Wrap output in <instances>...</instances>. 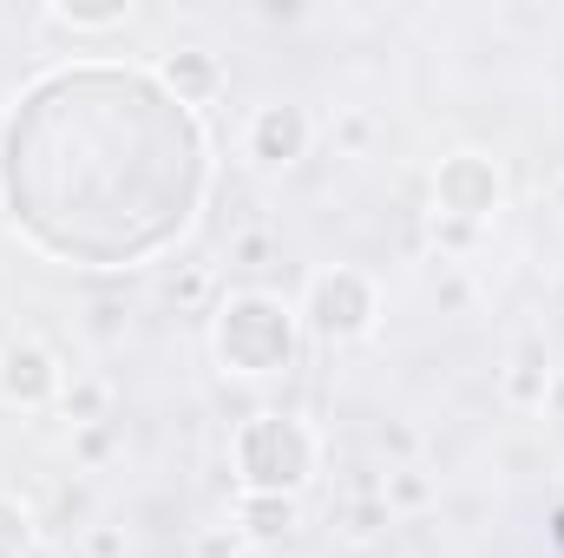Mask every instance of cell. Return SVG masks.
Returning a JSON list of instances; mask_svg holds the SVG:
<instances>
[{"mask_svg": "<svg viewBox=\"0 0 564 558\" xmlns=\"http://www.w3.org/2000/svg\"><path fill=\"white\" fill-rule=\"evenodd\" d=\"M295 500L289 493H243L237 500V533L243 539H257V546H276V539H289L295 533Z\"/></svg>", "mask_w": 564, "mask_h": 558, "instance_id": "obj_9", "label": "cell"}, {"mask_svg": "<svg viewBox=\"0 0 564 558\" xmlns=\"http://www.w3.org/2000/svg\"><path fill=\"white\" fill-rule=\"evenodd\" d=\"M499 197H506V184H499V164H492L486 151H453V158L433 171V204H440V224L473 230V224H486V217L499 211Z\"/></svg>", "mask_w": 564, "mask_h": 558, "instance_id": "obj_4", "label": "cell"}, {"mask_svg": "<svg viewBox=\"0 0 564 558\" xmlns=\"http://www.w3.org/2000/svg\"><path fill=\"white\" fill-rule=\"evenodd\" d=\"M158 79H164V93H171V99H184L191 112H197L204 99H217V86H224L217 60H210V53H197V46H177V53H164Z\"/></svg>", "mask_w": 564, "mask_h": 558, "instance_id": "obj_8", "label": "cell"}, {"mask_svg": "<svg viewBox=\"0 0 564 558\" xmlns=\"http://www.w3.org/2000/svg\"><path fill=\"white\" fill-rule=\"evenodd\" d=\"M388 493H394L401 506H421V500H426V480H414V473H394V480H388Z\"/></svg>", "mask_w": 564, "mask_h": 558, "instance_id": "obj_16", "label": "cell"}, {"mask_svg": "<svg viewBox=\"0 0 564 558\" xmlns=\"http://www.w3.org/2000/svg\"><path fill=\"white\" fill-rule=\"evenodd\" d=\"M552 539H558V546H564V506H558V513H552Z\"/></svg>", "mask_w": 564, "mask_h": 558, "instance_id": "obj_18", "label": "cell"}, {"mask_svg": "<svg viewBox=\"0 0 564 558\" xmlns=\"http://www.w3.org/2000/svg\"><path fill=\"white\" fill-rule=\"evenodd\" d=\"M308 139H315V126H308V112L302 106H257V119H250V158L263 164V171H289V164H302L308 158Z\"/></svg>", "mask_w": 564, "mask_h": 558, "instance_id": "obj_6", "label": "cell"}, {"mask_svg": "<svg viewBox=\"0 0 564 558\" xmlns=\"http://www.w3.org/2000/svg\"><path fill=\"white\" fill-rule=\"evenodd\" d=\"M545 388H552V368H539V362L525 355L519 375H512V401H545Z\"/></svg>", "mask_w": 564, "mask_h": 558, "instance_id": "obj_13", "label": "cell"}, {"mask_svg": "<svg viewBox=\"0 0 564 558\" xmlns=\"http://www.w3.org/2000/svg\"><path fill=\"white\" fill-rule=\"evenodd\" d=\"M59 388H66V382H59V362H53L40 342H7V348H0V401H13V408H46Z\"/></svg>", "mask_w": 564, "mask_h": 558, "instance_id": "obj_7", "label": "cell"}, {"mask_svg": "<svg viewBox=\"0 0 564 558\" xmlns=\"http://www.w3.org/2000/svg\"><path fill=\"white\" fill-rule=\"evenodd\" d=\"M270 250H276V244H270L263 230H250V237H237V264H250V270H263V264H270Z\"/></svg>", "mask_w": 564, "mask_h": 558, "instance_id": "obj_14", "label": "cell"}, {"mask_svg": "<svg viewBox=\"0 0 564 558\" xmlns=\"http://www.w3.org/2000/svg\"><path fill=\"white\" fill-rule=\"evenodd\" d=\"M302 315H308V329L322 342H355L375 322V282L361 277V270H322V277L308 282Z\"/></svg>", "mask_w": 564, "mask_h": 558, "instance_id": "obj_5", "label": "cell"}, {"mask_svg": "<svg viewBox=\"0 0 564 558\" xmlns=\"http://www.w3.org/2000/svg\"><path fill=\"white\" fill-rule=\"evenodd\" d=\"M46 20H53V26H73V33H106V26H126L132 7H126V0H112V7H53Z\"/></svg>", "mask_w": 564, "mask_h": 558, "instance_id": "obj_10", "label": "cell"}, {"mask_svg": "<svg viewBox=\"0 0 564 558\" xmlns=\"http://www.w3.org/2000/svg\"><path fill=\"white\" fill-rule=\"evenodd\" d=\"M106 382H73V388H59V408H66V420L73 427H99L106 420Z\"/></svg>", "mask_w": 564, "mask_h": 558, "instance_id": "obj_11", "label": "cell"}, {"mask_svg": "<svg viewBox=\"0 0 564 558\" xmlns=\"http://www.w3.org/2000/svg\"><path fill=\"white\" fill-rule=\"evenodd\" d=\"M315 473V433L295 415H250L237 427V480L243 493H302Z\"/></svg>", "mask_w": 564, "mask_h": 558, "instance_id": "obj_3", "label": "cell"}, {"mask_svg": "<svg viewBox=\"0 0 564 558\" xmlns=\"http://www.w3.org/2000/svg\"><path fill=\"white\" fill-rule=\"evenodd\" d=\"M86 552H93V558H126V533H112V526H99V533L86 539Z\"/></svg>", "mask_w": 564, "mask_h": 558, "instance_id": "obj_15", "label": "cell"}, {"mask_svg": "<svg viewBox=\"0 0 564 558\" xmlns=\"http://www.w3.org/2000/svg\"><path fill=\"white\" fill-rule=\"evenodd\" d=\"M552 211H558V217H564V178H558V184H552Z\"/></svg>", "mask_w": 564, "mask_h": 558, "instance_id": "obj_19", "label": "cell"}, {"mask_svg": "<svg viewBox=\"0 0 564 558\" xmlns=\"http://www.w3.org/2000/svg\"><path fill=\"white\" fill-rule=\"evenodd\" d=\"M230 552H237V533H230V539H217V533L204 539V558H230Z\"/></svg>", "mask_w": 564, "mask_h": 558, "instance_id": "obj_17", "label": "cell"}, {"mask_svg": "<svg viewBox=\"0 0 564 558\" xmlns=\"http://www.w3.org/2000/svg\"><path fill=\"white\" fill-rule=\"evenodd\" d=\"M210 342H217V362L237 368V375H282L295 362V309L263 296V289H237L217 302L210 315Z\"/></svg>", "mask_w": 564, "mask_h": 558, "instance_id": "obj_2", "label": "cell"}, {"mask_svg": "<svg viewBox=\"0 0 564 558\" xmlns=\"http://www.w3.org/2000/svg\"><path fill=\"white\" fill-rule=\"evenodd\" d=\"M210 191V144L139 66H53L0 119V204L20 237L79 270L171 250Z\"/></svg>", "mask_w": 564, "mask_h": 558, "instance_id": "obj_1", "label": "cell"}, {"mask_svg": "<svg viewBox=\"0 0 564 558\" xmlns=\"http://www.w3.org/2000/svg\"><path fill=\"white\" fill-rule=\"evenodd\" d=\"M26 552H33V519H26L20 500L0 493V558H26Z\"/></svg>", "mask_w": 564, "mask_h": 558, "instance_id": "obj_12", "label": "cell"}]
</instances>
